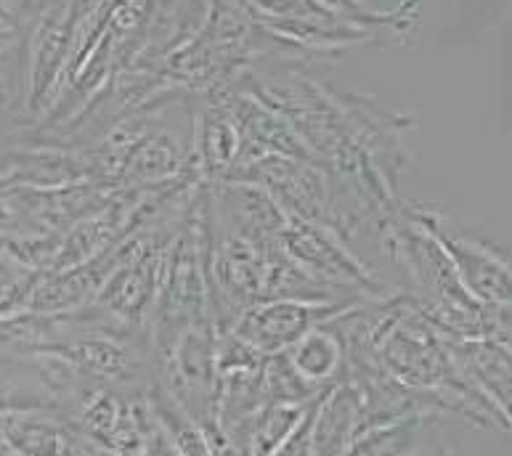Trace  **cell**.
Instances as JSON below:
<instances>
[{
	"label": "cell",
	"mask_w": 512,
	"mask_h": 456,
	"mask_svg": "<svg viewBox=\"0 0 512 456\" xmlns=\"http://www.w3.org/2000/svg\"><path fill=\"white\" fill-rule=\"evenodd\" d=\"M316 308L306 303H274L250 311L239 324V340L253 342L255 348L276 350L300 340L308 329L314 327Z\"/></svg>",
	"instance_id": "obj_1"
},
{
	"label": "cell",
	"mask_w": 512,
	"mask_h": 456,
	"mask_svg": "<svg viewBox=\"0 0 512 456\" xmlns=\"http://www.w3.org/2000/svg\"><path fill=\"white\" fill-rule=\"evenodd\" d=\"M287 247L300 263L316 268L327 276H343V279H361V271H356L353 260L345 255L340 247L329 242L327 236L319 234L314 226H295L287 231Z\"/></svg>",
	"instance_id": "obj_2"
},
{
	"label": "cell",
	"mask_w": 512,
	"mask_h": 456,
	"mask_svg": "<svg viewBox=\"0 0 512 456\" xmlns=\"http://www.w3.org/2000/svg\"><path fill=\"white\" fill-rule=\"evenodd\" d=\"M263 194L260 191H253V189H245V186H234V189H229V194H226V213L231 215V221L237 223V226H247L245 228V236L247 231L253 228L255 234L253 236H263L268 234V231H279V228H284V218L279 215V210H276V205H271V202H266V205L260 207L258 205L263 202Z\"/></svg>",
	"instance_id": "obj_3"
},
{
	"label": "cell",
	"mask_w": 512,
	"mask_h": 456,
	"mask_svg": "<svg viewBox=\"0 0 512 456\" xmlns=\"http://www.w3.org/2000/svg\"><path fill=\"white\" fill-rule=\"evenodd\" d=\"M337 361H340V345L332 340L329 332L303 335V340L295 348V356H292L295 372L300 377H306V380H324V377H329Z\"/></svg>",
	"instance_id": "obj_4"
}]
</instances>
